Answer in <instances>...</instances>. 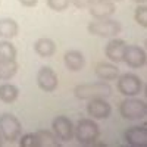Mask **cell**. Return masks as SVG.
Returning <instances> with one entry per match:
<instances>
[{
	"label": "cell",
	"instance_id": "cell-17",
	"mask_svg": "<svg viewBox=\"0 0 147 147\" xmlns=\"http://www.w3.org/2000/svg\"><path fill=\"white\" fill-rule=\"evenodd\" d=\"M34 52L40 57H52L56 53V43L47 37L38 38L34 43Z\"/></svg>",
	"mask_w": 147,
	"mask_h": 147
},
{
	"label": "cell",
	"instance_id": "cell-13",
	"mask_svg": "<svg viewBox=\"0 0 147 147\" xmlns=\"http://www.w3.org/2000/svg\"><path fill=\"white\" fill-rule=\"evenodd\" d=\"M125 141L131 147H146L147 146V128L143 127H131L125 131Z\"/></svg>",
	"mask_w": 147,
	"mask_h": 147
},
{
	"label": "cell",
	"instance_id": "cell-28",
	"mask_svg": "<svg viewBox=\"0 0 147 147\" xmlns=\"http://www.w3.org/2000/svg\"><path fill=\"white\" fill-rule=\"evenodd\" d=\"M3 144V138H2V134H0V146Z\"/></svg>",
	"mask_w": 147,
	"mask_h": 147
},
{
	"label": "cell",
	"instance_id": "cell-14",
	"mask_svg": "<svg viewBox=\"0 0 147 147\" xmlns=\"http://www.w3.org/2000/svg\"><path fill=\"white\" fill-rule=\"evenodd\" d=\"M63 63H65L66 69H69L72 72H78L85 65V57L80 50H68L63 55Z\"/></svg>",
	"mask_w": 147,
	"mask_h": 147
},
{
	"label": "cell",
	"instance_id": "cell-5",
	"mask_svg": "<svg viewBox=\"0 0 147 147\" xmlns=\"http://www.w3.org/2000/svg\"><path fill=\"white\" fill-rule=\"evenodd\" d=\"M116 88L122 96H125V97L138 96L143 90V81L138 75H136V74L127 72V74H122V75H118Z\"/></svg>",
	"mask_w": 147,
	"mask_h": 147
},
{
	"label": "cell",
	"instance_id": "cell-6",
	"mask_svg": "<svg viewBox=\"0 0 147 147\" xmlns=\"http://www.w3.org/2000/svg\"><path fill=\"white\" fill-rule=\"evenodd\" d=\"M88 34L91 35H97V37H107V38H112L116 37L121 32V24L115 19H96L94 22H90L87 27Z\"/></svg>",
	"mask_w": 147,
	"mask_h": 147
},
{
	"label": "cell",
	"instance_id": "cell-9",
	"mask_svg": "<svg viewBox=\"0 0 147 147\" xmlns=\"http://www.w3.org/2000/svg\"><path fill=\"white\" fill-rule=\"evenodd\" d=\"M88 12L96 19H105L115 15L116 6L113 0H94L88 6Z\"/></svg>",
	"mask_w": 147,
	"mask_h": 147
},
{
	"label": "cell",
	"instance_id": "cell-18",
	"mask_svg": "<svg viewBox=\"0 0 147 147\" xmlns=\"http://www.w3.org/2000/svg\"><path fill=\"white\" fill-rule=\"evenodd\" d=\"M19 32V25L15 19L10 18H3L0 19V37L5 40H10L16 37Z\"/></svg>",
	"mask_w": 147,
	"mask_h": 147
},
{
	"label": "cell",
	"instance_id": "cell-12",
	"mask_svg": "<svg viewBox=\"0 0 147 147\" xmlns=\"http://www.w3.org/2000/svg\"><path fill=\"white\" fill-rule=\"evenodd\" d=\"M127 49V43L121 38H116V37H112L106 46H105V55L106 57L113 63H119L124 62V53Z\"/></svg>",
	"mask_w": 147,
	"mask_h": 147
},
{
	"label": "cell",
	"instance_id": "cell-20",
	"mask_svg": "<svg viewBox=\"0 0 147 147\" xmlns=\"http://www.w3.org/2000/svg\"><path fill=\"white\" fill-rule=\"evenodd\" d=\"M18 72V62L16 59L0 62V81H9L13 78Z\"/></svg>",
	"mask_w": 147,
	"mask_h": 147
},
{
	"label": "cell",
	"instance_id": "cell-3",
	"mask_svg": "<svg viewBox=\"0 0 147 147\" xmlns=\"http://www.w3.org/2000/svg\"><path fill=\"white\" fill-rule=\"evenodd\" d=\"M0 134H2L3 141L15 143L22 134L21 121L12 113H3L0 116Z\"/></svg>",
	"mask_w": 147,
	"mask_h": 147
},
{
	"label": "cell",
	"instance_id": "cell-27",
	"mask_svg": "<svg viewBox=\"0 0 147 147\" xmlns=\"http://www.w3.org/2000/svg\"><path fill=\"white\" fill-rule=\"evenodd\" d=\"M132 2H136V3H138V5H140V3H146L147 0H132Z\"/></svg>",
	"mask_w": 147,
	"mask_h": 147
},
{
	"label": "cell",
	"instance_id": "cell-4",
	"mask_svg": "<svg viewBox=\"0 0 147 147\" xmlns=\"http://www.w3.org/2000/svg\"><path fill=\"white\" fill-rule=\"evenodd\" d=\"M119 113L124 119H143L147 113V105L136 96L127 97L119 103Z\"/></svg>",
	"mask_w": 147,
	"mask_h": 147
},
{
	"label": "cell",
	"instance_id": "cell-2",
	"mask_svg": "<svg viewBox=\"0 0 147 147\" xmlns=\"http://www.w3.org/2000/svg\"><path fill=\"white\" fill-rule=\"evenodd\" d=\"M100 136V128L91 118H84L74 127V137L80 144H93Z\"/></svg>",
	"mask_w": 147,
	"mask_h": 147
},
{
	"label": "cell",
	"instance_id": "cell-8",
	"mask_svg": "<svg viewBox=\"0 0 147 147\" xmlns=\"http://www.w3.org/2000/svg\"><path fill=\"white\" fill-rule=\"evenodd\" d=\"M37 85L46 93H53L59 85L57 74L50 66L40 68L38 72H37Z\"/></svg>",
	"mask_w": 147,
	"mask_h": 147
},
{
	"label": "cell",
	"instance_id": "cell-11",
	"mask_svg": "<svg viewBox=\"0 0 147 147\" xmlns=\"http://www.w3.org/2000/svg\"><path fill=\"white\" fill-rule=\"evenodd\" d=\"M87 113L93 119H107L110 116V113H112V106L106 102V99L97 97V99L88 100Z\"/></svg>",
	"mask_w": 147,
	"mask_h": 147
},
{
	"label": "cell",
	"instance_id": "cell-16",
	"mask_svg": "<svg viewBox=\"0 0 147 147\" xmlns=\"http://www.w3.org/2000/svg\"><path fill=\"white\" fill-rule=\"evenodd\" d=\"M35 136V147H59L60 141L56 138L53 131L38 129L34 132Z\"/></svg>",
	"mask_w": 147,
	"mask_h": 147
},
{
	"label": "cell",
	"instance_id": "cell-1",
	"mask_svg": "<svg viewBox=\"0 0 147 147\" xmlns=\"http://www.w3.org/2000/svg\"><path fill=\"white\" fill-rule=\"evenodd\" d=\"M74 94L80 100H91V99H107L109 96H112V87L105 82H88V84H80L74 88Z\"/></svg>",
	"mask_w": 147,
	"mask_h": 147
},
{
	"label": "cell",
	"instance_id": "cell-25",
	"mask_svg": "<svg viewBox=\"0 0 147 147\" xmlns=\"http://www.w3.org/2000/svg\"><path fill=\"white\" fill-rule=\"evenodd\" d=\"M94 2V0H71V3L78 7V9H85V7H88L91 3Z\"/></svg>",
	"mask_w": 147,
	"mask_h": 147
},
{
	"label": "cell",
	"instance_id": "cell-29",
	"mask_svg": "<svg viewBox=\"0 0 147 147\" xmlns=\"http://www.w3.org/2000/svg\"><path fill=\"white\" fill-rule=\"evenodd\" d=\"M113 2H122V0H113Z\"/></svg>",
	"mask_w": 147,
	"mask_h": 147
},
{
	"label": "cell",
	"instance_id": "cell-24",
	"mask_svg": "<svg viewBox=\"0 0 147 147\" xmlns=\"http://www.w3.org/2000/svg\"><path fill=\"white\" fill-rule=\"evenodd\" d=\"M21 147H35V136L34 132H27L18 138Z\"/></svg>",
	"mask_w": 147,
	"mask_h": 147
},
{
	"label": "cell",
	"instance_id": "cell-22",
	"mask_svg": "<svg viewBox=\"0 0 147 147\" xmlns=\"http://www.w3.org/2000/svg\"><path fill=\"white\" fill-rule=\"evenodd\" d=\"M134 19L138 25H141L143 28H147V7L144 3H140L136 10H134Z\"/></svg>",
	"mask_w": 147,
	"mask_h": 147
},
{
	"label": "cell",
	"instance_id": "cell-19",
	"mask_svg": "<svg viewBox=\"0 0 147 147\" xmlns=\"http://www.w3.org/2000/svg\"><path fill=\"white\" fill-rule=\"evenodd\" d=\"M19 96V90L16 85L5 82L0 85V100L3 103H13Z\"/></svg>",
	"mask_w": 147,
	"mask_h": 147
},
{
	"label": "cell",
	"instance_id": "cell-23",
	"mask_svg": "<svg viewBox=\"0 0 147 147\" xmlns=\"http://www.w3.org/2000/svg\"><path fill=\"white\" fill-rule=\"evenodd\" d=\"M46 3L49 9H52L55 12H63L69 7L71 0H46Z\"/></svg>",
	"mask_w": 147,
	"mask_h": 147
},
{
	"label": "cell",
	"instance_id": "cell-26",
	"mask_svg": "<svg viewBox=\"0 0 147 147\" xmlns=\"http://www.w3.org/2000/svg\"><path fill=\"white\" fill-rule=\"evenodd\" d=\"M18 2L25 7H34L37 3H38V0H18Z\"/></svg>",
	"mask_w": 147,
	"mask_h": 147
},
{
	"label": "cell",
	"instance_id": "cell-21",
	"mask_svg": "<svg viewBox=\"0 0 147 147\" xmlns=\"http://www.w3.org/2000/svg\"><path fill=\"white\" fill-rule=\"evenodd\" d=\"M16 59V47L7 40L0 41V62Z\"/></svg>",
	"mask_w": 147,
	"mask_h": 147
},
{
	"label": "cell",
	"instance_id": "cell-10",
	"mask_svg": "<svg viewBox=\"0 0 147 147\" xmlns=\"http://www.w3.org/2000/svg\"><path fill=\"white\" fill-rule=\"evenodd\" d=\"M146 60H147V56H146L144 49H141L140 46H136V44H132V46L127 44L125 53H124V62L129 68H134V69L143 68L146 65Z\"/></svg>",
	"mask_w": 147,
	"mask_h": 147
},
{
	"label": "cell",
	"instance_id": "cell-15",
	"mask_svg": "<svg viewBox=\"0 0 147 147\" xmlns=\"http://www.w3.org/2000/svg\"><path fill=\"white\" fill-rule=\"evenodd\" d=\"M94 74L102 81H113L119 75V69L116 65L110 62H99L94 68Z\"/></svg>",
	"mask_w": 147,
	"mask_h": 147
},
{
	"label": "cell",
	"instance_id": "cell-7",
	"mask_svg": "<svg viewBox=\"0 0 147 147\" xmlns=\"http://www.w3.org/2000/svg\"><path fill=\"white\" fill-rule=\"evenodd\" d=\"M52 128H53V134L59 141L66 143L74 138V124L68 116L63 115L56 116L52 122Z\"/></svg>",
	"mask_w": 147,
	"mask_h": 147
}]
</instances>
